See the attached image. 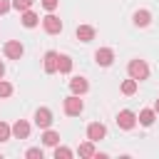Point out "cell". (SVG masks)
<instances>
[{
  "label": "cell",
  "instance_id": "7402d4cb",
  "mask_svg": "<svg viewBox=\"0 0 159 159\" xmlns=\"http://www.w3.org/2000/svg\"><path fill=\"white\" fill-rule=\"evenodd\" d=\"M32 5H35V0H12V10H17V12L30 10Z\"/></svg>",
  "mask_w": 159,
  "mask_h": 159
},
{
  "label": "cell",
  "instance_id": "83f0119b",
  "mask_svg": "<svg viewBox=\"0 0 159 159\" xmlns=\"http://www.w3.org/2000/svg\"><path fill=\"white\" fill-rule=\"evenodd\" d=\"M0 80H5V65H2V60H0Z\"/></svg>",
  "mask_w": 159,
  "mask_h": 159
},
{
  "label": "cell",
  "instance_id": "cb8c5ba5",
  "mask_svg": "<svg viewBox=\"0 0 159 159\" xmlns=\"http://www.w3.org/2000/svg\"><path fill=\"white\" fill-rule=\"evenodd\" d=\"M25 157H27V159H42L45 152H42V147H30V149L25 152Z\"/></svg>",
  "mask_w": 159,
  "mask_h": 159
},
{
  "label": "cell",
  "instance_id": "9a60e30c",
  "mask_svg": "<svg viewBox=\"0 0 159 159\" xmlns=\"http://www.w3.org/2000/svg\"><path fill=\"white\" fill-rule=\"evenodd\" d=\"M40 139H42V147H57L60 144V132H55L52 127H47V129H42Z\"/></svg>",
  "mask_w": 159,
  "mask_h": 159
},
{
  "label": "cell",
  "instance_id": "6da1fadb",
  "mask_svg": "<svg viewBox=\"0 0 159 159\" xmlns=\"http://www.w3.org/2000/svg\"><path fill=\"white\" fill-rule=\"evenodd\" d=\"M127 75H129V77H134L137 82H142V80H147V77H149V65H147L144 60L134 57V60H129V62H127Z\"/></svg>",
  "mask_w": 159,
  "mask_h": 159
},
{
  "label": "cell",
  "instance_id": "8fae6325",
  "mask_svg": "<svg viewBox=\"0 0 159 159\" xmlns=\"http://www.w3.org/2000/svg\"><path fill=\"white\" fill-rule=\"evenodd\" d=\"M20 22H22V27H27V30H32V27H37L42 20H40V15L30 7V10H25V12H20Z\"/></svg>",
  "mask_w": 159,
  "mask_h": 159
},
{
  "label": "cell",
  "instance_id": "f1b7e54d",
  "mask_svg": "<svg viewBox=\"0 0 159 159\" xmlns=\"http://www.w3.org/2000/svg\"><path fill=\"white\" fill-rule=\"evenodd\" d=\"M154 112H157V117H159V99L154 102Z\"/></svg>",
  "mask_w": 159,
  "mask_h": 159
},
{
  "label": "cell",
  "instance_id": "7c38bea8",
  "mask_svg": "<svg viewBox=\"0 0 159 159\" xmlns=\"http://www.w3.org/2000/svg\"><path fill=\"white\" fill-rule=\"evenodd\" d=\"M94 35H97V30L92 27V25H77V30H75V37L80 40V42H92L94 40Z\"/></svg>",
  "mask_w": 159,
  "mask_h": 159
},
{
  "label": "cell",
  "instance_id": "e0dca14e",
  "mask_svg": "<svg viewBox=\"0 0 159 159\" xmlns=\"http://www.w3.org/2000/svg\"><path fill=\"white\" fill-rule=\"evenodd\" d=\"M77 154H80L82 159H94V154H97V149H94V142H92V139L82 142V144L77 147Z\"/></svg>",
  "mask_w": 159,
  "mask_h": 159
},
{
  "label": "cell",
  "instance_id": "ba28073f",
  "mask_svg": "<svg viewBox=\"0 0 159 159\" xmlns=\"http://www.w3.org/2000/svg\"><path fill=\"white\" fill-rule=\"evenodd\" d=\"M107 137V127L102 124V122H92V124H87V139H92L94 144L97 142H102Z\"/></svg>",
  "mask_w": 159,
  "mask_h": 159
},
{
  "label": "cell",
  "instance_id": "603a6c76",
  "mask_svg": "<svg viewBox=\"0 0 159 159\" xmlns=\"http://www.w3.org/2000/svg\"><path fill=\"white\" fill-rule=\"evenodd\" d=\"M12 137V124H7V122H0V142H7Z\"/></svg>",
  "mask_w": 159,
  "mask_h": 159
},
{
  "label": "cell",
  "instance_id": "5b68a950",
  "mask_svg": "<svg viewBox=\"0 0 159 159\" xmlns=\"http://www.w3.org/2000/svg\"><path fill=\"white\" fill-rule=\"evenodd\" d=\"M2 55H5L7 60H20V57L25 55V45H22L20 40H7V42L2 45Z\"/></svg>",
  "mask_w": 159,
  "mask_h": 159
},
{
  "label": "cell",
  "instance_id": "2e32d148",
  "mask_svg": "<svg viewBox=\"0 0 159 159\" xmlns=\"http://www.w3.org/2000/svg\"><path fill=\"white\" fill-rule=\"evenodd\" d=\"M154 119H157L154 107H147V109H142V112L137 114V124H142V127H152V124H154Z\"/></svg>",
  "mask_w": 159,
  "mask_h": 159
},
{
  "label": "cell",
  "instance_id": "277c9868",
  "mask_svg": "<svg viewBox=\"0 0 159 159\" xmlns=\"http://www.w3.org/2000/svg\"><path fill=\"white\" fill-rule=\"evenodd\" d=\"M62 27H65V25H62V20H60L55 12H47V15L42 17V30H45L47 35H60Z\"/></svg>",
  "mask_w": 159,
  "mask_h": 159
},
{
  "label": "cell",
  "instance_id": "52a82bcc",
  "mask_svg": "<svg viewBox=\"0 0 159 159\" xmlns=\"http://www.w3.org/2000/svg\"><path fill=\"white\" fill-rule=\"evenodd\" d=\"M57 65H60V52L47 50L45 57H42V70H45L47 75H55V72H57Z\"/></svg>",
  "mask_w": 159,
  "mask_h": 159
},
{
  "label": "cell",
  "instance_id": "4316f807",
  "mask_svg": "<svg viewBox=\"0 0 159 159\" xmlns=\"http://www.w3.org/2000/svg\"><path fill=\"white\" fill-rule=\"evenodd\" d=\"M107 157H109L107 152H97V154H94V159H107Z\"/></svg>",
  "mask_w": 159,
  "mask_h": 159
},
{
  "label": "cell",
  "instance_id": "4fadbf2b",
  "mask_svg": "<svg viewBox=\"0 0 159 159\" xmlns=\"http://www.w3.org/2000/svg\"><path fill=\"white\" fill-rule=\"evenodd\" d=\"M132 22H134L137 27H147V25L152 22V12H149L147 7H139V10H134V15H132Z\"/></svg>",
  "mask_w": 159,
  "mask_h": 159
},
{
  "label": "cell",
  "instance_id": "44dd1931",
  "mask_svg": "<svg viewBox=\"0 0 159 159\" xmlns=\"http://www.w3.org/2000/svg\"><path fill=\"white\" fill-rule=\"evenodd\" d=\"M12 92H15V87H12L7 80H0V99H5V97H12Z\"/></svg>",
  "mask_w": 159,
  "mask_h": 159
},
{
  "label": "cell",
  "instance_id": "ac0fdd59",
  "mask_svg": "<svg viewBox=\"0 0 159 159\" xmlns=\"http://www.w3.org/2000/svg\"><path fill=\"white\" fill-rule=\"evenodd\" d=\"M137 89H139V82H137L134 77H127V80L119 84V92H122V94H127V97H132Z\"/></svg>",
  "mask_w": 159,
  "mask_h": 159
},
{
  "label": "cell",
  "instance_id": "ffe728a7",
  "mask_svg": "<svg viewBox=\"0 0 159 159\" xmlns=\"http://www.w3.org/2000/svg\"><path fill=\"white\" fill-rule=\"evenodd\" d=\"M57 72H60V75H70V72H72V57H70V55H60Z\"/></svg>",
  "mask_w": 159,
  "mask_h": 159
},
{
  "label": "cell",
  "instance_id": "d6986e66",
  "mask_svg": "<svg viewBox=\"0 0 159 159\" xmlns=\"http://www.w3.org/2000/svg\"><path fill=\"white\" fill-rule=\"evenodd\" d=\"M52 157H55V159H72V157H75V152H72L70 147L57 144V147H52Z\"/></svg>",
  "mask_w": 159,
  "mask_h": 159
},
{
  "label": "cell",
  "instance_id": "3957f363",
  "mask_svg": "<svg viewBox=\"0 0 159 159\" xmlns=\"http://www.w3.org/2000/svg\"><path fill=\"white\" fill-rule=\"evenodd\" d=\"M117 127L124 129V132L134 129V127H137V112H132V109H119V112H117Z\"/></svg>",
  "mask_w": 159,
  "mask_h": 159
},
{
  "label": "cell",
  "instance_id": "484cf974",
  "mask_svg": "<svg viewBox=\"0 0 159 159\" xmlns=\"http://www.w3.org/2000/svg\"><path fill=\"white\" fill-rule=\"evenodd\" d=\"M12 10V0H0V15H7Z\"/></svg>",
  "mask_w": 159,
  "mask_h": 159
},
{
  "label": "cell",
  "instance_id": "8992f818",
  "mask_svg": "<svg viewBox=\"0 0 159 159\" xmlns=\"http://www.w3.org/2000/svg\"><path fill=\"white\" fill-rule=\"evenodd\" d=\"M32 119H35V124L40 129H47V127H52V109L50 107H37Z\"/></svg>",
  "mask_w": 159,
  "mask_h": 159
},
{
  "label": "cell",
  "instance_id": "d4e9b609",
  "mask_svg": "<svg viewBox=\"0 0 159 159\" xmlns=\"http://www.w3.org/2000/svg\"><path fill=\"white\" fill-rule=\"evenodd\" d=\"M40 5H42L47 12H55V10H57V5H60V0H40Z\"/></svg>",
  "mask_w": 159,
  "mask_h": 159
},
{
  "label": "cell",
  "instance_id": "7a4b0ae2",
  "mask_svg": "<svg viewBox=\"0 0 159 159\" xmlns=\"http://www.w3.org/2000/svg\"><path fill=\"white\" fill-rule=\"evenodd\" d=\"M62 109H65V114L67 117H80L82 112H84V102L80 99V94H67L65 99H62Z\"/></svg>",
  "mask_w": 159,
  "mask_h": 159
},
{
  "label": "cell",
  "instance_id": "30bf717a",
  "mask_svg": "<svg viewBox=\"0 0 159 159\" xmlns=\"http://www.w3.org/2000/svg\"><path fill=\"white\" fill-rule=\"evenodd\" d=\"M70 92L72 94H87L89 92V82H87V77H82V75H77V77H72L70 80Z\"/></svg>",
  "mask_w": 159,
  "mask_h": 159
},
{
  "label": "cell",
  "instance_id": "9c48e42d",
  "mask_svg": "<svg viewBox=\"0 0 159 159\" xmlns=\"http://www.w3.org/2000/svg\"><path fill=\"white\" fill-rule=\"evenodd\" d=\"M94 62H97L99 67H109V65L114 62V50H112V47H99V50L94 52Z\"/></svg>",
  "mask_w": 159,
  "mask_h": 159
},
{
  "label": "cell",
  "instance_id": "5bb4252c",
  "mask_svg": "<svg viewBox=\"0 0 159 159\" xmlns=\"http://www.w3.org/2000/svg\"><path fill=\"white\" fill-rule=\"evenodd\" d=\"M12 137L15 139H27L30 137V122L27 119H17L12 124Z\"/></svg>",
  "mask_w": 159,
  "mask_h": 159
}]
</instances>
